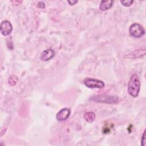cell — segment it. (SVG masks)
I'll use <instances>...</instances> for the list:
<instances>
[{"mask_svg": "<svg viewBox=\"0 0 146 146\" xmlns=\"http://www.w3.org/2000/svg\"><path fill=\"white\" fill-rule=\"evenodd\" d=\"M140 88V83L139 76L135 74H132L128 84V93L132 97H136L139 95Z\"/></svg>", "mask_w": 146, "mask_h": 146, "instance_id": "obj_1", "label": "cell"}, {"mask_svg": "<svg viewBox=\"0 0 146 146\" xmlns=\"http://www.w3.org/2000/svg\"><path fill=\"white\" fill-rule=\"evenodd\" d=\"M90 99L92 101L106 103H115L119 100V98L117 96L107 95H98L94 96Z\"/></svg>", "mask_w": 146, "mask_h": 146, "instance_id": "obj_2", "label": "cell"}, {"mask_svg": "<svg viewBox=\"0 0 146 146\" xmlns=\"http://www.w3.org/2000/svg\"><path fill=\"white\" fill-rule=\"evenodd\" d=\"M129 33L133 37L140 38L144 35L145 30L141 25L135 23L131 25L129 27Z\"/></svg>", "mask_w": 146, "mask_h": 146, "instance_id": "obj_3", "label": "cell"}, {"mask_svg": "<svg viewBox=\"0 0 146 146\" xmlns=\"http://www.w3.org/2000/svg\"><path fill=\"white\" fill-rule=\"evenodd\" d=\"M84 85L90 88H102L104 87V83L100 80L87 78L83 81Z\"/></svg>", "mask_w": 146, "mask_h": 146, "instance_id": "obj_4", "label": "cell"}, {"mask_svg": "<svg viewBox=\"0 0 146 146\" xmlns=\"http://www.w3.org/2000/svg\"><path fill=\"white\" fill-rule=\"evenodd\" d=\"M13 26L11 23L8 21H3L0 25V31L1 34L4 36L10 35L12 31Z\"/></svg>", "mask_w": 146, "mask_h": 146, "instance_id": "obj_5", "label": "cell"}, {"mask_svg": "<svg viewBox=\"0 0 146 146\" xmlns=\"http://www.w3.org/2000/svg\"><path fill=\"white\" fill-rule=\"evenodd\" d=\"M70 113L71 111L69 108H62L57 113L56 115V119L59 121L66 120L70 116Z\"/></svg>", "mask_w": 146, "mask_h": 146, "instance_id": "obj_6", "label": "cell"}, {"mask_svg": "<svg viewBox=\"0 0 146 146\" xmlns=\"http://www.w3.org/2000/svg\"><path fill=\"white\" fill-rule=\"evenodd\" d=\"M55 55V51L50 48L47 49L43 51V52L41 54L40 56V59L42 61H48L50 59H52Z\"/></svg>", "mask_w": 146, "mask_h": 146, "instance_id": "obj_7", "label": "cell"}, {"mask_svg": "<svg viewBox=\"0 0 146 146\" xmlns=\"http://www.w3.org/2000/svg\"><path fill=\"white\" fill-rule=\"evenodd\" d=\"M145 49H139V50H136L131 53L128 54L127 58H139L142 56L145 55Z\"/></svg>", "mask_w": 146, "mask_h": 146, "instance_id": "obj_8", "label": "cell"}, {"mask_svg": "<svg viewBox=\"0 0 146 146\" xmlns=\"http://www.w3.org/2000/svg\"><path fill=\"white\" fill-rule=\"evenodd\" d=\"M113 1H102L99 5V9L102 11H106L110 9L113 4Z\"/></svg>", "mask_w": 146, "mask_h": 146, "instance_id": "obj_9", "label": "cell"}, {"mask_svg": "<svg viewBox=\"0 0 146 146\" xmlns=\"http://www.w3.org/2000/svg\"><path fill=\"white\" fill-rule=\"evenodd\" d=\"M84 119L88 123H92L95 120V115L92 112H86L84 115Z\"/></svg>", "mask_w": 146, "mask_h": 146, "instance_id": "obj_10", "label": "cell"}, {"mask_svg": "<svg viewBox=\"0 0 146 146\" xmlns=\"http://www.w3.org/2000/svg\"><path fill=\"white\" fill-rule=\"evenodd\" d=\"M18 82V78L15 75H12L10 76L8 78V83L11 86H14L17 84Z\"/></svg>", "mask_w": 146, "mask_h": 146, "instance_id": "obj_11", "label": "cell"}, {"mask_svg": "<svg viewBox=\"0 0 146 146\" xmlns=\"http://www.w3.org/2000/svg\"><path fill=\"white\" fill-rule=\"evenodd\" d=\"M121 3L125 6V7H129L130 6H131V5L133 3V1L132 0H130V1H120Z\"/></svg>", "mask_w": 146, "mask_h": 146, "instance_id": "obj_12", "label": "cell"}, {"mask_svg": "<svg viewBox=\"0 0 146 146\" xmlns=\"http://www.w3.org/2000/svg\"><path fill=\"white\" fill-rule=\"evenodd\" d=\"M141 144L143 146H145V130L144 131L143 134L142 135L141 137Z\"/></svg>", "mask_w": 146, "mask_h": 146, "instance_id": "obj_13", "label": "cell"}, {"mask_svg": "<svg viewBox=\"0 0 146 146\" xmlns=\"http://www.w3.org/2000/svg\"><path fill=\"white\" fill-rule=\"evenodd\" d=\"M37 6H38L39 8H40V9H43V8L44 7L45 5H44V3L43 2L39 1V2H38V3H37Z\"/></svg>", "mask_w": 146, "mask_h": 146, "instance_id": "obj_14", "label": "cell"}, {"mask_svg": "<svg viewBox=\"0 0 146 146\" xmlns=\"http://www.w3.org/2000/svg\"><path fill=\"white\" fill-rule=\"evenodd\" d=\"M67 2L70 5H74L76 3H78V1H67Z\"/></svg>", "mask_w": 146, "mask_h": 146, "instance_id": "obj_15", "label": "cell"}]
</instances>
